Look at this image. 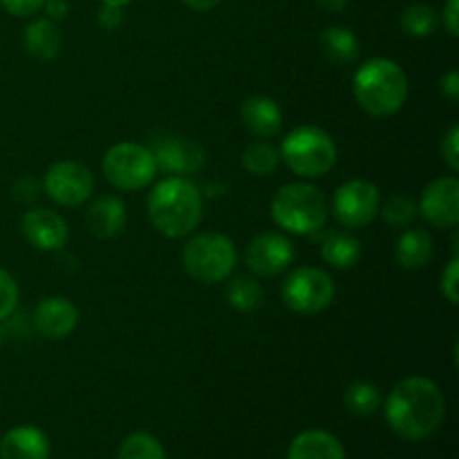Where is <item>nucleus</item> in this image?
I'll use <instances>...</instances> for the list:
<instances>
[{
  "instance_id": "nucleus-3",
  "label": "nucleus",
  "mask_w": 459,
  "mask_h": 459,
  "mask_svg": "<svg viewBox=\"0 0 459 459\" xmlns=\"http://www.w3.org/2000/svg\"><path fill=\"white\" fill-rule=\"evenodd\" d=\"M352 92L363 112L381 119V117L394 115L406 106L411 83L397 61L377 56L363 63L354 72Z\"/></svg>"
},
{
  "instance_id": "nucleus-30",
  "label": "nucleus",
  "mask_w": 459,
  "mask_h": 459,
  "mask_svg": "<svg viewBox=\"0 0 459 459\" xmlns=\"http://www.w3.org/2000/svg\"><path fill=\"white\" fill-rule=\"evenodd\" d=\"M18 299H21V291H18L13 276L0 269V323L13 316L18 307Z\"/></svg>"
},
{
  "instance_id": "nucleus-35",
  "label": "nucleus",
  "mask_w": 459,
  "mask_h": 459,
  "mask_svg": "<svg viewBox=\"0 0 459 459\" xmlns=\"http://www.w3.org/2000/svg\"><path fill=\"white\" fill-rule=\"evenodd\" d=\"M442 25L446 27L453 39L459 36V0H446L442 9Z\"/></svg>"
},
{
  "instance_id": "nucleus-23",
  "label": "nucleus",
  "mask_w": 459,
  "mask_h": 459,
  "mask_svg": "<svg viewBox=\"0 0 459 459\" xmlns=\"http://www.w3.org/2000/svg\"><path fill=\"white\" fill-rule=\"evenodd\" d=\"M321 49L325 54V58L336 65H350L359 58L361 54V43H359V36L354 34L348 27H327L321 34Z\"/></svg>"
},
{
  "instance_id": "nucleus-41",
  "label": "nucleus",
  "mask_w": 459,
  "mask_h": 459,
  "mask_svg": "<svg viewBox=\"0 0 459 459\" xmlns=\"http://www.w3.org/2000/svg\"><path fill=\"white\" fill-rule=\"evenodd\" d=\"M0 343H3V330H0Z\"/></svg>"
},
{
  "instance_id": "nucleus-40",
  "label": "nucleus",
  "mask_w": 459,
  "mask_h": 459,
  "mask_svg": "<svg viewBox=\"0 0 459 459\" xmlns=\"http://www.w3.org/2000/svg\"><path fill=\"white\" fill-rule=\"evenodd\" d=\"M101 3L117 4V7H126V4H130V3H133V0H101Z\"/></svg>"
},
{
  "instance_id": "nucleus-1",
  "label": "nucleus",
  "mask_w": 459,
  "mask_h": 459,
  "mask_svg": "<svg viewBox=\"0 0 459 459\" xmlns=\"http://www.w3.org/2000/svg\"><path fill=\"white\" fill-rule=\"evenodd\" d=\"M390 430L408 442H421L437 433L446 417V397L429 377H406L385 399Z\"/></svg>"
},
{
  "instance_id": "nucleus-8",
  "label": "nucleus",
  "mask_w": 459,
  "mask_h": 459,
  "mask_svg": "<svg viewBox=\"0 0 459 459\" xmlns=\"http://www.w3.org/2000/svg\"><path fill=\"white\" fill-rule=\"evenodd\" d=\"M282 303L300 316L321 314L334 303L336 285L325 269L299 267L282 282Z\"/></svg>"
},
{
  "instance_id": "nucleus-22",
  "label": "nucleus",
  "mask_w": 459,
  "mask_h": 459,
  "mask_svg": "<svg viewBox=\"0 0 459 459\" xmlns=\"http://www.w3.org/2000/svg\"><path fill=\"white\" fill-rule=\"evenodd\" d=\"M433 238L426 229H406L394 247V258L408 272L424 269L433 260Z\"/></svg>"
},
{
  "instance_id": "nucleus-2",
  "label": "nucleus",
  "mask_w": 459,
  "mask_h": 459,
  "mask_svg": "<svg viewBox=\"0 0 459 459\" xmlns=\"http://www.w3.org/2000/svg\"><path fill=\"white\" fill-rule=\"evenodd\" d=\"M152 229L170 240L188 238L202 222L204 197L200 186L188 178L170 175L152 186L146 202Z\"/></svg>"
},
{
  "instance_id": "nucleus-5",
  "label": "nucleus",
  "mask_w": 459,
  "mask_h": 459,
  "mask_svg": "<svg viewBox=\"0 0 459 459\" xmlns=\"http://www.w3.org/2000/svg\"><path fill=\"white\" fill-rule=\"evenodd\" d=\"M281 161L303 179H316L330 173L339 160L334 137L318 126H299L281 142Z\"/></svg>"
},
{
  "instance_id": "nucleus-12",
  "label": "nucleus",
  "mask_w": 459,
  "mask_h": 459,
  "mask_svg": "<svg viewBox=\"0 0 459 459\" xmlns=\"http://www.w3.org/2000/svg\"><path fill=\"white\" fill-rule=\"evenodd\" d=\"M148 148L155 157L157 170H166L169 175H179V178L197 173L206 161L204 148L195 139L184 137V134H155Z\"/></svg>"
},
{
  "instance_id": "nucleus-14",
  "label": "nucleus",
  "mask_w": 459,
  "mask_h": 459,
  "mask_svg": "<svg viewBox=\"0 0 459 459\" xmlns=\"http://www.w3.org/2000/svg\"><path fill=\"white\" fill-rule=\"evenodd\" d=\"M25 240L39 251H61L70 240V227L61 213L45 206L30 209L21 220Z\"/></svg>"
},
{
  "instance_id": "nucleus-38",
  "label": "nucleus",
  "mask_w": 459,
  "mask_h": 459,
  "mask_svg": "<svg viewBox=\"0 0 459 459\" xmlns=\"http://www.w3.org/2000/svg\"><path fill=\"white\" fill-rule=\"evenodd\" d=\"M318 7L327 13H341L350 4V0H316Z\"/></svg>"
},
{
  "instance_id": "nucleus-37",
  "label": "nucleus",
  "mask_w": 459,
  "mask_h": 459,
  "mask_svg": "<svg viewBox=\"0 0 459 459\" xmlns=\"http://www.w3.org/2000/svg\"><path fill=\"white\" fill-rule=\"evenodd\" d=\"M40 9H45V13H48L45 18H49V21L54 22L63 21V18L70 13V4H67V0H45Z\"/></svg>"
},
{
  "instance_id": "nucleus-29",
  "label": "nucleus",
  "mask_w": 459,
  "mask_h": 459,
  "mask_svg": "<svg viewBox=\"0 0 459 459\" xmlns=\"http://www.w3.org/2000/svg\"><path fill=\"white\" fill-rule=\"evenodd\" d=\"M379 215L385 224L394 229H403L415 220L417 215V204L403 193H394L388 200H381Z\"/></svg>"
},
{
  "instance_id": "nucleus-20",
  "label": "nucleus",
  "mask_w": 459,
  "mask_h": 459,
  "mask_svg": "<svg viewBox=\"0 0 459 459\" xmlns=\"http://www.w3.org/2000/svg\"><path fill=\"white\" fill-rule=\"evenodd\" d=\"M321 255L330 267L339 272L357 267L361 260L363 249L361 242L348 229H336V231H325L321 238Z\"/></svg>"
},
{
  "instance_id": "nucleus-7",
  "label": "nucleus",
  "mask_w": 459,
  "mask_h": 459,
  "mask_svg": "<svg viewBox=\"0 0 459 459\" xmlns=\"http://www.w3.org/2000/svg\"><path fill=\"white\" fill-rule=\"evenodd\" d=\"M101 170L117 191H142L157 178V164L151 148L134 142H119L103 155Z\"/></svg>"
},
{
  "instance_id": "nucleus-17",
  "label": "nucleus",
  "mask_w": 459,
  "mask_h": 459,
  "mask_svg": "<svg viewBox=\"0 0 459 459\" xmlns=\"http://www.w3.org/2000/svg\"><path fill=\"white\" fill-rule=\"evenodd\" d=\"M242 126L258 139H272L282 128V110L276 99L255 94L240 106Z\"/></svg>"
},
{
  "instance_id": "nucleus-21",
  "label": "nucleus",
  "mask_w": 459,
  "mask_h": 459,
  "mask_svg": "<svg viewBox=\"0 0 459 459\" xmlns=\"http://www.w3.org/2000/svg\"><path fill=\"white\" fill-rule=\"evenodd\" d=\"M22 45L39 61H54L61 54V31L49 18H36L22 31Z\"/></svg>"
},
{
  "instance_id": "nucleus-13",
  "label": "nucleus",
  "mask_w": 459,
  "mask_h": 459,
  "mask_svg": "<svg viewBox=\"0 0 459 459\" xmlns=\"http://www.w3.org/2000/svg\"><path fill=\"white\" fill-rule=\"evenodd\" d=\"M417 213L435 229H455L459 222V182L455 175L433 179L417 202Z\"/></svg>"
},
{
  "instance_id": "nucleus-26",
  "label": "nucleus",
  "mask_w": 459,
  "mask_h": 459,
  "mask_svg": "<svg viewBox=\"0 0 459 459\" xmlns=\"http://www.w3.org/2000/svg\"><path fill=\"white\" fill-rule=\"evenodd\" d=\"M343 403L352 415H375L381 408V393L375 384H370V381H354V384H350L348 390H345Z\"/></svg>"
},
{
  "instance_id": "nucleus-27",
  "label": "nucleus",
  "mask_w": 459,
  "mask_h": 459,
  "mask_svg": "<svg viewBox=\"0 0 459 459\" xmlns=\"http://www.w3.org/2000/svg\"><path fill=\"white\" fill-rule=\"evenodd\" d=\"M399 25L412 39H426L437 30V12L430 4L415 3L408 9H403Z\"/></svg>"
},
{
  "instance_id": "nucleus-15",
  "label": "nucleus",
  "mask_w": 459,
  "mask_h": 459,
  "mask_svg": "<svg viewBox=\"0 0 459 459\" xmlns=\"http://www.w3.org/2000/svg\"><path fill=\"white\" fill-rule=\"evenodd\" d=\"M36 332L49 341L67 339L79 325V309L65 296H49L43 299L31 316Z\"/></svg>"
},
{
  "instance_id": "nucleus-9",
  "label": "nucleus",
  "mask_w": 459,
  "mask_h": 459,
  "mask_svg": "<svg viewBox=\"0 0 459 459\" xmlns=\"http://www.w3.org/2000/svg\"><path fill=\"white\" fill-rule=\"evenodd\" d=\"M381 191L370 179H348L336 188L330 202V213L348 231L366 229L379 215Z\"/></svg>"
},
{
  "instance_id": "nucleus-33",
  "label": "nucleus",
  "mask_w": 459,
  "mask_h": 459,
  "mask_svg": "<svg viewBox=\"0 0 459 459\" xmlns=\"http://www.w3.org/2000/svg\"><path fill=\"white\" fill-rule=\"evenodd\" d=\"M97 21H99V25L103 27V30H108V31L119 30V27L126 22L124 7H117V4L103 3V7L99 9V13H97Z\"/></svg>"
},
{
  "instance_id": "nucleus-24",
  "label": "nucleus",
  "mask_w": 459,
  "mask_h": 459,
  "mask_svg": "<svg viewBox=\"0 0 459 459\" xmlns=\"http://www.w3.org/2000/svg\"><path fill=\"white\" fill-rule=\"evenodd\" d=\"M264 291L255 276H236L227 285V303L240 314H254L263 307Z\"/></svg>"
},
{
  "instance_id": "nucleus-19",
  "label": "nucleus",
  "mask_w": 459,
  "mask_h": 459,
  "mask_svg": "<svg viewBox=\"0 0 459 459\" xmlns=\"http://www.w3.org/2000/svg\"><path fill=\"white\" fill-rule=\"evenodd\" d=\"M287 459H345V448L327 430L312 429L291 439Z\"/></svg>"
},
{
  "instance_id": "nucleus-10",
  "label": "nucleus",
  "mask_w": 459,
  "mask_h": 459,
  "mask_svg": "<svg viewBox=\"0 0 459 459\" xmlns=\"http://www.w3.org/2000/svg\"><path fill=\"white\" fill-rule=\"evenodd\" d=\"M94 186L97 182H94L92 170L74 160L56 161L49 166L43 178V191L48 193L49 200L56 202L58 206H67V209H74V206L88 202L92 197Z\"/></svg>"
},
{
  "instance_id": "nucleus-16",
  "label": "nucleus",
  "mask_w": 459,
  "mask_h": 459,
  "mask_svg": "<svg viewBox=\"0 0 459 459\" xmlns=\"http://www.w3.org/2000/svg\"><path fill=\"white\" fill-rule=\"evenodd\" d=\"M128 222V211L119 195H101L85 211V227L97 240H112Z\"/></svg>"
},
{
  "instance_id": "nucleus-18",
  "label": "nucleus",
  "mask_w": 459,
  "mask_h": 459,
  "mask_svg": "<svg viewBox=\"0 0 459 459\" xmlns=\"http://www.w3.org/2000/svg\"><path fill=\"white\" fill-rule=\"evenodd\" d=\"M0 459H49V439L36 426H16L0 439Z\"/></svg>"
},
{
  "instance_id": "nucleus-25",
  "label": "nucleus",
  "mask_w": 459,
  "mask_h": 459,
  "mask_svg": "<svg viewBox=\"0 0 459 459\" xmlns=\"http://www.w3.org/2000/svg\"><path fill=\"white\" fill-rule=\"evenodd\" d=\"M242 169L254 178H267V175L276 173L281 166V151L273 146L269 139H258V142L249 143L242 152Z\"/></svg>"
},
{
  "instance_id": "nucleus-11",
  "label": "nucleus",
  "mask_w": 459,
  "mask_h": 459,
  "mask_svg": "<svg viewBox=\"0 0 459 459\" xmlns=\"http://www.w3.org/2000/svg\"><path fill=\"white\" fill-rule=\"evenodd\" d=\"M294 242L281 231H263L247 245L245 264L254 276L276 278L291 267Z\"/></svg>"
},
{
  "instance_id": "nucleus-39",
  "label": "nucleus",
  "mask_w": 459,
  "mask_h": 459,
  "mask_svg": "<svg viewBox=\"0 0 459 459\" xmlns=\"http://www.w3.org/2000/svg\"><path fill=\"white\" fill-rule=\"evenodd\" d=\"M184 4H186L188 9H193V12H211V9L218 7L222 0H182Z\"/></svg>"
},
{
  "instance_id": "nucleus-6",
  "label": "nucleus",
  "mask_w": 459,
  "mask_h": 459,
  "mask_svg": "<svg viewBox=\"0 0 459 459\" xmlns=\"http://www.w3.org/2000/svg\"><path fill=\"white\" fill-rule=\"evenodd\" d=\"M184 272L202 285L227 281L238 264V247L229 236L204 231L193 236L182 249Z\"/></svg>"
},
{
  "instance_id": "nucleus-36",
  "label": "nucleus",
  "mask_w": 459,
  "mask_h": 459,
  "mask_svg": "<svg viewBox=\"0 0 459 459\" xmlns=\"http://www.w3.org/2000/svg\"><path fill=\"white\" fill-rule=\"evenodd\" d=\"M439 90H442V94L448 99V101L457 103V99H459V72L457 70H448L446 74H442V79H439Z\"/></svg>"
},
{
  "instance_id": "nucleus-32",
  "label": "nucleus",
  "mask_w": 459,
  "mask_h": 459,
  "mask_svg": "<svg viewBox=\"0 0 459 459\" xmlns=\"http://www.w3.org/2000/svg\"><path fill=\"white\" fill-rule=\"evenodd\" d=\"M439 151H442L444 161L451 169V173H457L459 170V126L453 124L451 128L446 130V134L442 137V143H439Z\"/></svg>"
},
{
  "instance_id": "nucleus-4",
  "label": "nucleus",
  "mask_w": 459,
  "mask_h": 459,
  "mask_svg": "<svg viewBox=\"0 0 459 459\" xmlns=\"http://www.w3.org/2000/svg\"><path fill=\"white\" fill-rule=\"evenodd\" d=\"M272 218L285 233L316 236L330 218V204L314 184L291 182L278 188L273 195Z\"/></svg>"
},
{
  "instance_id": "nucleus-34",
  "label": "nucleus",
  "mask_w": 459,
  "mask_h": 459,
  "mask_svg": "<svg viewBox=\"0 0 459 459\" xmlns=\"http://www.w3.org/2000/svg\"><path fill=\"white\" fill-rule=\"evenodd\" d=\"M45 0H0V7L4 9L7 13L18 18H27L34 16L40 7H43Z\"/></svg>"
},
{
  "instance_id": "nucleus-31",
  "label": "nucleus",
  "mask_w": 459,
  "mask_h": 459,
  "mask_svg": "<svg viewBox=\"0 0 459 459\" xmlns=\"http://www.w3.org/2000/svg\"><path fill=\"white\" fill-rule=\"evenodd\" d=\"M439 290H442L444 299L451 305L459 303V255H453L448 260L446 269L442 272V278H439Z\"/></svg>"
},
{
  "instance_id": "nucleus-28",
  "label": "nucleus",
  "mask_w": 459,
  "mask_h": 459,
  "mask_svg": "<svg viewBox=\"0 0 459 459\" xmlns=\"http://www.w3.org/2000/svg\"><path fill=\"white\" fill-rule=\"evenodd\" d=\"M117 459H166V451L155 435L139 430L121 442Z\"/></svg>"
}]
</instances>
